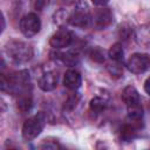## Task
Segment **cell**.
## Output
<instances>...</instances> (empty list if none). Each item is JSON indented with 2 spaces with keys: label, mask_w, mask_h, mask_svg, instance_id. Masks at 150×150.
<instances>
[{
  "label": "cell",
  "mask_w": 150,
  "mask_h": 150,
  "mask_svg": "<svg viewBox=\"0 0 150 150\" xmlns=\"http://www.w3.org/2000/svg\"><path fill=\"white\" fill-rule=\"evenodd\" d=\"M6 53L7 55L16 63H22L26 62L28 60H30L32 55H33V50L30 48V46H28L27 43L22 42V41H9L7 42L6 47Z\"/></svg>",
  "instance_id": "6da1fadb"
},
{
  "label": "cell",
  "mask_w": 150,
  "mask_h": 150,
  "mask_svg": "<svg viewBox=\"0 0 150 150\" xmlns=\"http://www.w3.org/2000/svg\"><path fill=\"white\" fill-rule=\"evenodd\" d=\"M45 125L43 114H38L25 121L22 125V137L26 141H32L40 135Z\"/></svg>",
  "instance_id": "7a4b0ae2"
},
{
  "label": "cell",
  "mask_w": 150,
  "mask_h": 150,
  "mask_svg": "<svg viewBox=\"0 0 150 150\" xmlns=\"http://www.w3.org/2000/svg\"><path fill=\"white\" fill-rule=\"evenodd\" d=\"M41 21L35 13H28L20 20V29L27 38H32L40 32Z\"/></svg>",
  "instance_id": "3957f363"
},
{
  "label": "cell",
  "mask_w": 150,
  "mask_h": 150,
  "mask_svg": "<svg viewBox=\"0 0 150 150\" xmlns=\"http://www.w3.org/2000/svg\"><path fill=\"white\" fill-rule=\"evenodd\" d=\"M127 66L131 73L142 74L150 68V56L144 53H135L129 57Z\"/></svg>",
  "instance_id": "277c9868"
},
{
  "label": "cell",
  "mask_w": 150,
  "mask_h": 150,
  "mask_svg": "<svg viewBox=\"0 0 150 150\" xmlns=\"http://www.w3.org/2000/svg\"><path fill=\"white\" fill-rule=\"evenodd\" d=\"M71 42H73V34L66 28H62L55 32L49 40L50 46L55 49H62V48L69 47Z\"/></svg>",
  "instance_id": "5b68a950"
},
{
  "label": "cell",
  "mask_w": 150,
  "mask_h": 150,
  "mask_svg": "<svg viewBox=\"0 0 150 150\" xmlns=\"http://www.w3.org/2000/svg\"><path fill=\"white\" fill-rule=\"evenodd\" d=\"M91 21H93V25L97 29L105 28L112 21V13L108 8H104V7L98 8V9H96L94 12L93 18H91Z\"/></svg>",
  "instance_id": "8992f818"
},
{
  "label": "cell",
  "mask_w": 150,
  "mask_h": 150,
  "mask_svg": "<svg viewBox=\"0 0 150 150\" xmlns=\"http://www.w3.org/2000/svg\"><path fill=\"white\" fill-rule=\"evenodd\" d=\"M91 18L89 15V13L84 9V8H77L75 9L70 16L68 18V21L71 26L74 27H79V28H84L89 25Z\"/></svg>",
  "instance_id": "52a82bcc"
},
{
  "label": "cell",
  "mask_w": 150,
  "mask_h": 150,
  "mask_svg": "<svg viewBox=\"0 0 150 150\" xmlns=\"http://www.w3.org/2000/svg\"><path fill=\"white\" fill-rule=\"evenodd\" d=\"M39 87L43 90V91H52L56 88L57 86V74H55L54 71H47L43 73L39 81H38Z\"/></svg>",
  "instance_id": "ba28073f"
},
{
  "label": "cell",
  "mask_w": 150,
  "mask_h": 150,
  "mask_svg": "<svg viewBox=\"0 0 150 150\" xmlns=\"http://www.w3.org/2000/svg\"><path fill=\"white\" fill-rule=\"evenodd\" d=\"M82 82L81 75L79 71L76 70H67L63 77V84L64 87H67L70 90H76L80 88Z\"/></svg>",
  "instance_id": "9c48e42d"
},
{
  "label": "cell",
  "mask_w": 150,
  "mask_h": 150,
  "mask_svg": "<svg viewBox=\"0 0 150 150\" xmlns=\"http://www.w3.org/2000/svg\"><path fill=\"white\" fill-rule=\"evenodd\" d=\"M122 100L125 103V105H130L134 103H138L141 102L139 100V94L137 91V89L132 86H128L123 89L122 91Z\"/></svg>",
  "instance_id": "30bf717a"
},
{
  "label": "cell",
  "mask_w": 150,
  "mask_h": 150,
  "mask_svg": "<svg viewBox=\"0 0 150 150\" xmlns=\"http://www.w3.org/2000/svg\"><path fill=\"white\" fill-rule=\"evenodd\" d=\"M127 111H128V117L134 122H138L143 116V108L141 102L127 105Z\"/></svg>",
  "instance_id": "8fae6325"
},
{
  "label": "cell",
  "mask_w": 150,
  "mask_h": 150,
  "mask_svg": "<svg viewBox=\"0 0 150 150\" xmlns=\"http://www.w3.org/2000/svg\"><path fill=\"white\" fill-rule=\"evenodd\" d=\"M123 55H124V50H123V47L121 43H114L110 49H109V57L115 61V62H121L123 61Z\"/></svg>",
  "instance_id": "7c38bea8"
},
{
  "label": "cell",
  "mask_w": 150,
  "mask_h": 150,
  "mask_svg": "<svg viewBox=\"0 0 150 150\" xmlns=\"http://www.w3.org/2000/svg\"><path fill=\"white\" fill-rule=\"evenodd\" d=\"M89 105H90L91 111H94V112H101L105 108V105H107V100H104L101 96H96V97L91 98Z\"/></svg>",
  "instance_id": "4fadbf2b"
},
{
  "label": "cell",
  "mask_w": 150,
  "mask_h": 150,
  "mask_svg": "<svg viewBox=\"0 0 150 150\" xmlns=\"http://www.w3.org/2000/svg\"><path fill=\"white\" fill-rule=\"evenodd\" d=\"M32 107H33V101H32L30 96L22 95V96L19 97V100H18V108H19L20 111L26 112V111L30 110Z\"/></svg>",
  "instance_id": "5bb4252c"
},
{
  "label": "cell",
  "mask_w": 150,
  "mask_h": 150,
  "mask_svg": "<svg viewBox=\"0 0 150 150\" xmlns=\"http://www.w3.org/2000/svg\"><path fill=\"white\" fill-rule=\"evenodd\" d=\"M60 60H61L64 64H67V66H74L75 63H77L79 57H77V54L71 53V52H68V53H62V54H60Z\"/></svg>",
  "instance_id": "9a60e30c"
},
{
  "label": "cell",
  "mask_w": 150,
  "mask_h": 150,
  "mask_svg": "<svg viewBox=\"0 0 150 150\" xmlns=\"http://www.w3.org/2000/svg\"><path fill=\"white\" fill-rule=\"evenodd\" d=\"M135 132H136L135 127L127 124V125L123 127V129H122V131H121V135H122V137H123L125 141H130L131 138H134Z\"/></svg>",
  "instance_id": "2e32d148"
},
{
  "label": "cell",
  "mask_w": 150,
  "mask_h": 150,
  "mask_svg": "<svg viewBox=\"0 0 150 150\" xmlns=\"http://www.w3.org/2000/svg\"><path fill=\"white\" fill-rule=\"evenodd\" d=\"M90 57L96 62H103L104 61V53L100 48H95L90 53Z\"/></svg>",
  "instance_id": "e0dca14e"
},
{
  "label": "cell",
  "mask_w": 150,
  "mask_h": 150,
  "mask_svg": "<svg viewBox=\"0 0 150 150\" xmlns=\"http://www.w3.org/2000/svg\"><path fill=\"white\" fill-rule=\"evenodd\" d=\"M128 33H130V28L121 27V29H120V34H121V36H122L123 39H128V38H129V34H128Z\"/></svg>",
  "instance_id": "ac0fdd59"
},
{
  "label": "cell",
  "mask_w": 150,
  "mask_h": 150,
  "mask_svg": "<svg viewBox=\"0 0 150 150\" xmlns=\"http://www.w3.org/2000/svg\"><path fill=\"white\" fill-rule=\"evenodd\" d=\"M95 6H100V7H104L108 2H109V0H90Z\"/></svg>",
  "instance_id": "d6986e66"
},
{
  "label": "cell",
  "mask_w": 150,
  "mask_h": 150,
  "mask_svg": "<svg viewBox=\"0 0 150 150\" xmlns=\"http://www.w3.org/2000/svg\"><path fill=\"white\" fill-rule=\"evenodd\" d=\"M144 90H145V93L150 96V76L145 80V82H144Z\"/></svg>",
  "instance_id": "ffe728a7"
}]
</instances>
